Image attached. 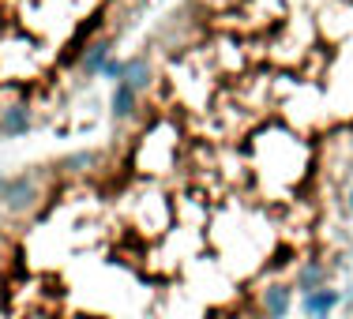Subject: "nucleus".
I'll use <instances>...</instances> for the list:
<instances>
[{
  "mask_svg": "<svg viewBox=\"0 0 353 319\" xmlns=\"http://www.w3.org/2000/svg\"><path fill=\"white\" fill-rule=\"evenodd\" d=\"M38 199H41L38 177H34V173H19V177H12L4 184L0 207H4V214H12V218H27L38 207Z\"/></svg>",
  "mask_w": 353,
  "mask_h": 319,
  "instance_id": "1",
  "label": "nucleus"
},
{
  "mask_svg": "<svg viewBox=\"0 0 353 319\" xmlns=\"http://www.w3.org/2000/svg\"><path fill=\"white\" fill-rule=\"evenodd\" d=\"M293 308V285L290 282H267L259 289V312L263 319H285Z\"/></svg>",
  "mask_w": 353,
  "mask_h": 319,
  "instance_id": "2",
  "label": "nucleus"
},
{
  "mask_svg": "<svg viewBox=\"0 0 353 319\" xmlns=\"http://www.w3.org/2000/svg\"><path fill=\"white\" fill-rule=\"evenodd\" d=\"M290 285L301 293V297H308V293L331 285V267H327L323 259H305V263L293 271V282H290Z\"/></svg>",
  "mask_w": 353,
  "mask_h": 319,
  "instance_id": "3",
  "label": "nucleus"
},
{
  "mask_svg": "<svg viewBox=\"0 0 353 319\" xmlns=\"http://www.w3.org/2000/svg\"><path fill=\"white\" fill-rule=\"evenodd\" d=\"M339 308H342V289H334V285H323V289L301 297V312L308 319H331Z\"/></svg>",
  "mask_w": 353,
  "mask_h": 319,
  "instance_id": "4",
  "label": "nucleus"
},
{
  "mask_svg": "<svg viewBox=\"0 0 353 319\" xmlns=\"http://www.w3.org/2000/svg\"><path fill=\"white\" fill-rule=\"evenodd\" d=\"M30 128V109L27 105H12V109H4L0 113V136H23V132Z\"/></svg>",
  "mask_w": 353,
  "mask_h": 319,
  "instance_id": "5",
  "label": "nucleus"
},
{
  "mask_svg": "<svg viewBox=\"0 0 353 319\" xmlns=\"http://www.w3.org/2000/svg\"><path fill=\"white\" fill-rule=\"evenodd\" d=\"M113 116L117 121H128V116H136V109H139V94L128 87V83H117L113 87Z\"/></svg>",
  "mask_w": 353,
  "mask_h": 319,
  "instance_id": "6",
  "label": "nucleus"
},
{
  "mask_svg": "<svg viewBox=\"0 0 353 319\" xmlns=\"http://www.w3.org/2000/svg\"><path fill=\"white\" fill-rule=\"evenodd\" d=\"M121 83H128L136 94H143V90H147V83H150L147 61H128V68H124V79H121Z\"/></svg>",
  "mask_w": 353,
  "mask_h": 319,
  "instance_id": "7",
  "label": "nucleus"
},
{
  "mask_svg": "<svg viewBox=\"0 0 353 319\" xmlns=\"http://www.w3.org/2000/svg\"><path fill=\"white\" fill-rule=\"evenodd\" d=\"M105 56H109V45H105V41H102V45H90V53L87 56H83V72H102L105 68Z\"/></svg>",
  "mask_w": 353,
  "mask_h": 319,
  "instance_id": "8",
  "label": "nucleus"
},
{
  "mask_svg": "<svg viewBox=\"0 0 353 319\" xmlns=\"http://www.w3.org/2000/svg\"><path fill=\"white\" fill-rule=\"evenodd\" d=\"M350 207H353V188H350Z\"/></svg>",
  "mask_w": 353,
  "mask_h": 319,
  "instance_id": "9",
  "label": "nucleus"
}]
</instances>
